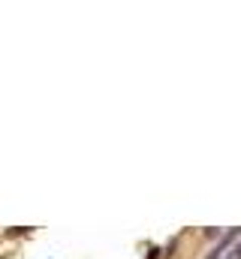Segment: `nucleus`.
Here are the masks:
<instances>
[{"instance_id": "nucleus-1", "label": "nucleus", "mask_w": 241, "mask_h": 259, "mask_svg": "<svg viewBox=\"0 0 241 259\" xmlns=\"http://www.w3.org/2000/svg\"><path fill=\"white\" fill-rule=\"evenodd\" d=\"M238 256H241V250H238Z\"/></svg>"}]
</instances>
